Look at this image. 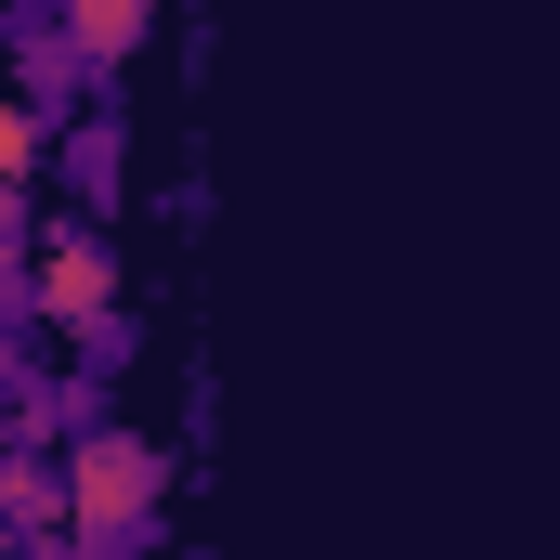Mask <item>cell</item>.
<instances>
[{
	"mask_svg": "<svg viewBox=\"0 0 560 560\" xmlns=\"http://www.w3.org/2000/svg\"><path fill=\"white\" fill-rule=\"evenodd\" d=\"M52 469H66V535H79L92 560H105V548H143V535H156L170 456H156L143 430H79V443H66Z\"/></svg>",
	"mask_w": 560,
	"mask_h": 560,
	"instance_id": "cell-1",
	"label": "cell"
},
{
	"mask_svg": "<svg viewBox=\"0 0 560 560\" xmlns=\"http://www.w3.org/2000/svg\"><path fill=\"white\" fill-rule=\"evenodd\" d=\"M13 300H26L39 326H66L92 365H118V248H105V222H52V235L26 248Z\"/></svg>",
	"mask_w": 560,
	"mask_h": 560,
	"instance_id": "cell-2",
	"label": "cell"
},
{
	"mask_svg": "<svg viewBox=\"0 0 560 560\" xmlns=\"http://www.w3.org/2000/svg\"><path fill=\"white\" fill-rule=\"evenodd\" d=\"M52 39H66V66H131L143 39H156V0H52Z\"/></svg>",
	"mask_w": 560,
	"mask_h": 560,
	"instance_id": "cell-3",
	"label": "cell"
},
{
	"mask_svg": "<svg viewBox=\"0 0 560 560\" xmlns=\"http://www.w3.org/2000/svg\"><path fill=\"white\" fill-rule=\"evenodd\" d=\"M39 535H66V469L13 443V456H0V560H13V548H39Z\"/></svg>",
	"mask_w": 560,
	"mask_h": 560,
	"instance_id": "cell-4",
	"label": "cell"
},
{
	"mask_svg": "<svg viewBox=\"0 0 560 560\" xmlns=\"http://www.w3.org/2000/svg\"><path fill=\"white\" fill-rule=\"evenodd\" d=\"M39 170H52V105L0 92V183H26V196H39Z\"/></svg>",
	"mask_w": 560,
	"mask_h": 560,
	"instance_id": "cell-5",
	"label": "cell"
},
{
	"mask_svg": "<svg viewBox=\"0 0 560 560\" xmlns=\"http://www.w3.org/2000/svg\"><path fill=\"white\" fill-rule=\"evenodd\" d=\"M52 170H66L79 196H118V131H105V118H79V131H52Z\"/></svg>",
	"mask_w": 560,
	"mask_h": 560,
	"instance_id": "cell-6",
	"label": "cell"
},
{
	"mask_svg": "<svg viewBox=\"0 0 560 560\" xmlns=\"http://www.w3.org/2000/svg\"><path fill=\"white\" fill-rule=\"evenodd\" d=\"M26 222H39V196H26V183H0V275H26Z\"/></svg>",
	"mask_w": 560,
	"mask_h": 560,
	"instance_id": "cell-7",
	"label": "cell"
},
{
	"mask_svg": "<svg viewBox=\"0 0 560 560\" xmlns=\"http://www.w3.org/2000/svg\"><path fill=\"white\" fill-rule=\"evenodd\" d=\"M13 560H92V548H79V535H39V548H13Z\"/></svg>",
	"mask_w": 560,
	"mask_h": 560,
	"instance_id": "cell-8",
	"label": "cell"
},
{
	"mask_svg": "<svg viewBox=\"0 0 560 560\" xmlns=\"http://www.w3.org/2000/svg\"><path fill=\"white\" fill-rule=\"evenodd\" d=\"M0 52H13V0H0Z\"/></svg>",
	"mask_w": 560,
	"mask_h": 560,
	"instance_id": "cell-9",
	"label": "cell"
},
{
	"mask_svg": "<svg viewBox=\"0 0 560 560\" xmlns=\"http://www.w3.org/2000/svg\"><path fill=\"white\" fill-rule=\"evenodd\" d=\"M0 418H13V405H0Z\"/></svg>",
	"mask_w": 560,
	"mask_h": 560,
	"instance_id": "cell-10",
	"label": "cell"
},
{
	"mask_svg": "<svg viewBox=\"0 0 560 560\" xmlns=\"http://www.w3.org/2000/svg\"><path fill=\"white\" fill-rule=\"evenodd\" d=\"M0 287H13V275H0Z\"/></svg>",
	"mask_w": 560,
	"mask_h": 560,
	"instance_id": "cell-11",
	"label": "cell"
}]
</instances>
